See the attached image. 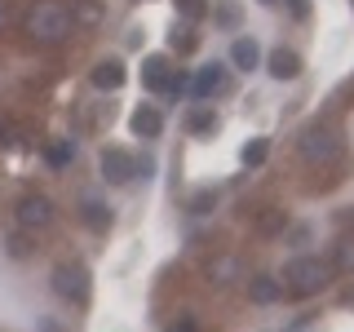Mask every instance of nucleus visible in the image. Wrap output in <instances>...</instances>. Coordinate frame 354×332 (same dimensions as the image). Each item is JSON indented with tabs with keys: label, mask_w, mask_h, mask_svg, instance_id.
I'll use <instances>...</instances> for the list:
<instances>
[{
	"label": "nucleus",
	"mask_w": 354,
	"mask_h": 332,
	"mask_svg": "<svg viewBox=\"0 0 354 332\" xmlns=\"http://www.w3.org/2000/svg\"><path fill=\"white\" fill-rule=\"evenodd\" d=\"M71 27H75L71 9L58 5V0H40V5H31V14H27V36L31 40H44V44L66 40V36H71Z\"/></svg>",
	"instance_id": "obj_1"
},
{
	"label": "nucleus",
	"mask_w": 354,
	"mask_h": 332,
	"mask_svg": "<svg viewBox=\"0 0 354 332\" xmlns=\"http://www.w3.org/2000/svg\"><path fill=\"white\" fill-rule=\"evenodd\" d=\"M341 151H346V133H341L337 124H328V120H319V124H310L301 133V160L306 164H337Z\"/></svg>",
	"instance_id": "obj_2"
},
{
	"label": "nucleus",
	"mask_w": 354,
	"mask_h": 332,
	"mask_svg": "<svg viewBox=\"0 0 354 332\" xmlns=\"http://www.w3.org/2000/svg\"><path fill=\"white\" fill-rule=\"evenodd\" d=\"M332 284V266L319 261V257H292L283 266V288L292 297H315Z\"/></svg>",
	"instance_id": "obj_3"
},
{
	"label": "nucleus",
	"mask_w": 354,
	"mask_h": 332,
	"mask_svg": "<svg viewBox=\"0 0 354 332\" xmlns=\"http://www.w3.org/2000/svg\"><path fill=\"white\" fill-rule=\"evenodd\" d=\"M53 293L62 297V302H71V306H84L88 302V270L80 261H62V266H53Z\"/></svg>",
	"instance_id": "obj_4"
},
{
	"label": "nucleus",
	"mask_w": 354,
	"mask_h": 332,
	"mask_svg": "<svg viewBox=\"0 0 354 332\" xmlns=\"http://www.w3.org/2000/svg\"><path fill=\"white\" fill-rule=\"evenodd\" d=\"M18 226L22 230H49L53 226V199L49 195H22L18 199Z\"/></svg>",
	"instance_id": "obj_5"
},
{
	"label": "nucleus",
	"mask_w": 354,
	"mask_h": 332,
	"mask_svg": "<svg viewBox=\"0 0 354 332\" xmlns=\"http://www.w3.org/2000/svg\"><path fill=\"white\" fill-rule=\"evenodd\" d=\"M226 84H230V75H226V66H221V62H204V66L191 75V93L199 98V102H208V98L226 93Z\"/></svg>",
	"instance_id": "obj_6"
},
{
	"label": "nucleus",
	"mask_w": 354,
	"mask_h": 332,
	"mask_svg": "<svg viewBox=\"0 0 354 332\" xmlns=\"http://www.w3.org/2000/svg\"><path fill=\"white\" fill-rule=\"evenodd\" d=\"M102 177L111 186H124L138 177V160H133L129 151H102Z\"/></svg>",
	"instance_id": "obj_7"
},
{
	"label": "nucleus",
	"mask_w": 354,
	"mask_h": 332,
	"mask_svg": "<svg viewBox=\"0 0 354 332\" xmlns=\"http://www.w3.org/2000/svg\"><path fill=\"white\" fill-rule=\"evenodd\" d=\"M266 71L274 75V80H297V75H301V53L297 49H270L266 53Z\"/></svg>",
	"instance_id": "obj_8"
},
{
	"label": "nucleus",
	"mask_w": 354,
	"mask_h": 332,
	"mask_svg": "<svg viewBox=\"0 0 354 332\" xmlns=\"http://www.w3.org/2000/svg\"><path fill=\"white\" fill-rule=\"evenodd\" d=\"M88 80H93V89H102V93H115V89L129 80V71H124L120 58H102L93 71H88Z\"/></svg>",
	"instance_id": "obj_9"
},
{
	"label": "nucleus",
	"mask_w": 354,
	"mask_h": 332,
	"mask_svg": "<svg viewBox=\"0 0 354 332\" xmlns=\"http://www.w3.org/2000/svg\"><path fill=\"white\" fill-rule=\"evenodd\" d=\"M129 129L138 133V138L155 142V138H160V133H164V116H160V111H155V107H138V111H133V120H129Z\"/></svg>",
	"instance_id": "obj_10"
},
{
	"label": "nucleus",
	"mask_w": 354,
	"mask_h": 332,
	"mask_svg": "<svg viewBox=\"0 0 354 332\" xmlns=\"http://www.w3.org/2000/svg\"><path fill=\"white\" fill-rule=\"evenodd\" d=\"M248 297L257 306H270V302H279V297H283V284L274 279V275H257V279L248 284Z\"/></svg>",
	"instance_id": "obj_11"
},
{
	"label": "nucleus",
	"mask_w": 354,
	"mask_h": 332,
	"mask_svg": "<svg viewBox=\"0 0 354 332\" xmlns=\"http://www.w3.org/2000/svg\"><path fill=\"white\" fill-rule=\"evenodd\" d=\"M230 62H235L239 71H252V66L261 62V49H257V40H252V36H239L235 44H230Z\"/></svg>",
	"instance_id": "obj_12"
},
{
	"label": "nucleus",
	"mask_w": 354,
	"mask_h": 332,
	"mask_svg": "<svg viewBox=\"0 0 354 332\" xmlns=\"http://www.w3.org/2000/svg\"><path fill=\"white\" fill-rule=\"evenodd\" d=\"M164 80H169V58H160V53H151V58L142 62V84L160 93V89H164Z\"/></svg>",
	"instance_id": "obj_13"
},
{
	"label": "nucleus",
	"mask_w": 354,
	"mask_h": 332,
	"mask_svg": "<svg viewBox=\"0 0 354 332\" xmlns=\"http://www.w3.org/2000/svg\"><path fill=\"white\" fill-rule=\"evenodd\" d=\"M80 213H84V226H88V230H111V221H115V217H111V208L102 204V199H84V204H80Z\"/></svg>",
	"instance_id": "obj_14"
},
{
	"label": "nucleus",
	"mask_w": 354,
	"mask_h": 332,
	"mask_svg": "<svg viewBox=\"0 0 354 332\" xmlns=\"http://www.w3.org/2000/svg\"><path fill=\"white\" fill-rule=\"evenodd\" d=\"M186 129H191V133H213V129H217L213 107H195L191 116H186Z\"/></svg>",
	"instance_id": "obj_15"
},
{
	"label": "nucleus",
	"mask_w": 354,
	"mask_h": 332,
	"mask_svg": "<svg viewBox=\"0 0 354 332\" xmlns=\"http://www.w3.org/2000/svg\"><path fill=\"white\" fill-rule=\"evenodd\" d=\"M44 155H49V164H53V169H66V164L75 160V142L58 138V142H49V151H44Z\"/></svg>",
	"instance_id": "obj_16"
},
{
	"label": "nucleus",
	"mask_w": 354,
	"mask_h": 332,
	"mask_svg": "<svg viewBox=\"0 0 354 332\" xmlns=\"http://www.w3.org/2000/svg\"><path fill=\"white\" fill-rule=\"evenodd\" d=\"M266 155H270V142H266V138H252L248 147L239 151V160L248 164V169H257V164H266Z\"/></svg>",
	"instance_id": "obj_17"
},
{
	"label": "nucleus",
	"mask_w": 354,
	"mask_h": 332,
	"mask_svg": "<svg viewBox=\"0 0 354 332\" xmlns=\"http://www.w3.org/2000/svg\"><path fill=\"white\" fill-rule=\"evenodd\" d=\"M332 261H337V270H354V235L337 239V252H332Z\"/></svg>",
	"instance_id": "obj_18"
},
{
	"label": "nucleus",
	"mask_w": 354,
	"mask_h": 332,
	"mask_svg": "<svg viewBox=\"0 0 354 332\" xmlns=\"http://www.w3.org/2000/svg\"><path fill=\"white\" fill-rule=\"evenodd\" d=\"M283 226H288V217L279 213V208H266L261 221H257V230H261V235H274V230H283Z\"/></svg>",
	"instance_id": "obj_19"
},
{
	"label": "nucleus",
	"mask_w": 354,
	"mask_h": 332,
	"mask_svg": "<svg viewBox=\"0 0 354 332\" xmlns=\"http://www.w3.org/2000/svg\"><path fill=\"white\" fill-rule=\"evenodd\" d=\"M173 5H177V14H182L186 22H199V18L208 14V9H204V0H173Z\"/></svg>",
	"instance_id": "obj_20"
},
{
	"label": "nucleus",
	"mask_w": 354,
	"mask_h": 332,
	"mask_svg": "<svg viewBox=\"0 0 354 332\" xmlns=\"http://www.w3.org/2000/svg\"><path fill=\"white\" fill-rule=\"evenodd\" d=\"M71 18H80V22H88V27H93V22H102V5H93V0H80V9H75Z\"/></svg>",
	"instance_id": "obj_21"
},
{
	"label": "nucleus",
	"mask_w": 354,
	"mask_h": 332,
	"mask_svg": "<svg viewBox=\"0 0 354 332\" xmlns=\"http://www.w3.org/2000/svg\"><path fill=\"white\" fill-rule=\"evenodd\" d=\"M195 44H199V36H195V31H191V27H182V31H173V49H177V53H191V49H195Z\"/></svg>",
	"instance_id": "obj_22"
},
{
	"label": "nucleus",
	"mask_w": 354,
	"mask_h": 332,
	"mask_svg": "<svg viewBox=\"0 0 354 332\" xmlns=\"http://www.w3.org/2000/svg\"><path fill=\"white\" fill-rule=\"evenodd\" d=\"M213 204H217V195H213V191H199V195L191 199V213H208Z\"/></svg>",
	"instance_id": "obj_23"
},
{
	"label": "nucleus",
	"mask_w": 354,
	"mask_h": 332,
	"mask_svg": "<svg viewBox=\"0 0 354 332\" xmlns=\"http://www.w3.org/2000/svg\"><path fill=\"white\" fill-rule=\"evenodd\" d=\"M9 257H27V239L22 235H9Z\"/></svg>",
	"instance_id": "obj_24"
},
{
	"label": "nucleus",
	"mask_w": 354,
	"mask_h": 332,
	"mask_svg": "<svg viewBox=\"0 0 354 332\" xmlns=\"http://www.w3.org/2000/svg\"><path fill=\"white\" fill-rule=\"evenodd\" d=\"M288 9H292V18H306L310 14V0H288Z\"/></svg>",
	"instance_id": "obj_25"
},
{
	"label": "nucleus",
	"mask_w": 354,
	"mask_h": 332,
	"mask_svg": "<svg viewBox=\"0 0 354 332\" xmlns=\"http://www.w3.org/2000/svg\"><path fill=\"white\" fill-rule=\"evenodd\" d=\"M5 22H9V9H5V0H0V31H5Z\"/></svg>",
	"instance_id": "obj_26"
},
{
	"label": "nucleus",
	"mask_w": 354,
	"mask_h": 332,
	"mask_svg": "<svg viewBox=\"0 0 354 332\" xmlns=\"http://www.w3.org/2000/svg\"><path fill=\"white\" fill-rule=\"evenodd\" d=\"M173 332H195V328H191V324H182V328H173Z\"/></svg>",
	"instance_id": "obj_27"
},
{
	"label": "nucleus",
	"mask_w": 354,
	"mask_h": 332,
	"mask_svg": "<svg viewBox=\"0 0 354 332\" xmlns=\"http://www.w3.org/2000/svg\"><path fill=\"white\" fill-rule=\"evenodd\" d=\"M261 5H274V0H261Z\"/></svg>",
	"instance_id": "obj_28"
}]
</instances>
